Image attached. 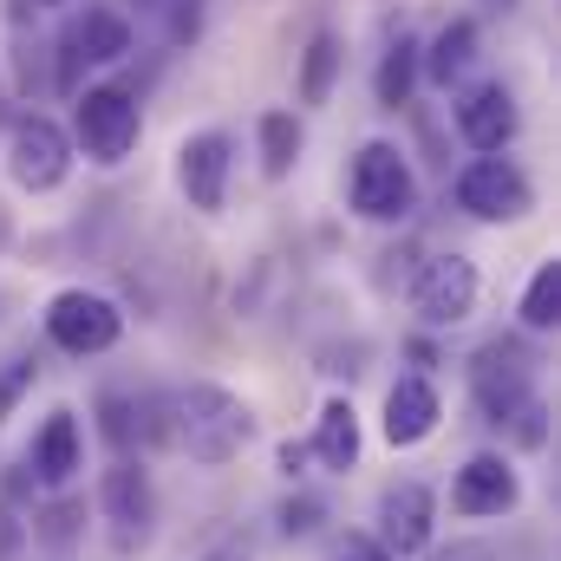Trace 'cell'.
<instances>
[{
	"mask_svg": "<svg viewBox=\"0 0 561 561\" xmlns=\"http://www.w3.org/2000/svg\"><path fill=\"white\" fill-rule=\"evenodd\" d=\"M170 437H176V450H190L196 463H229V457L249 450L255 412H249L236 392H222V386H183V392L170 399Z\"/></svg>",
	"mask_w": 561,
	"mask_h": 561,
	"instance_id": "obj_1",
	"label": "cell"
},
{
	"mask_svg": "<svg viewBox=\"0 0 561 561\" xmlns=\"http://www.w3.org/2000/svg\"><path fill=\"white\" fill-rule=\"evenodd\" d=\"M353 209L366 222H405L419 209V183L399 144H366L353 157Z\"/></svg>",
	"mask_w": 561,
	"mask_h": 561,
	"instance_id": "obj_2",
	"label": "cell"
},
{
	"mask_svg": "<svg viewBox=\"0 0 561 561\" xmlns=\"http://www.w3.org/2000/svg\"><path fill=\"white\" fill-rule=\"evenodd\" d=\"M46 333H53V346L59 353H112L118 346V333H125V313L105 300V294H92V287H66V294H53V307H46Z\"/></svg>",
	"mask_w": 561,
	"mask_h": 561,
	"instance_id": "obj_3",
	"label": "cell"
},
{
	"mask_svg": "<svg viewBox=\"0 0 561 561\" xmlns=\"http://www.w3.org/2000/svg\"><path fill=\"white\" fill-rule=\"evenodd\" d=\"M72 131L85 144V157L92 163H125L131 150H138V99L131 92H118V85H99V92H85L79 99V112H72Z\"/></svg>",
	"mask_w": 561,
	"mask_h": 561,
	"instance_id": "obj_4",
	"label": "cell"
},
{
	"mask_svg": "<svg viewBox=\"0 0 561 561\" xmlns=\"http://www.w3.org/2000/svg\"><path fill=\"white\" fill-rule=\"evenodd\" d=\"M529 176L510 163V157H477V163H463V176H457V209L470 216V222H516V216H529Z\"/></svg>",
	"mask_w": 561,
	"mask_h": 561,
	"instance_id": "obj_5",
	"label": "cell"
},
{
	"mask_svg": "<svg viewBox=\"0 0 561 561\" xmlns=\"http://www.w3.org/2000/svg\"><path fill=\"white\" fill-rule=\"evenodd\" d=\"M66 170H72V138L53 125V118H20L13 125V138H7V176L26 190V196H46V190H59L66 183Z\"/></svg>",
	"mask_w": 561,
	"mask_h": 561,
	"instance_id": "obj_6",
	"label": "cell"
},
{
	"mask_svg": "<svg viewBox=\"0 0 561 561\" xmlns=\"http://www.w3.org/2000/svg\"><path fill=\"white\" fill-rule=\"evenodd\" d=\"M470 386H477V405L490 412V424H516L536 405V392H529V359H523V346H510V340H490V346L470 359Z\"/></svg>",
	"mask_w": 561,
	"mask_h": 561,
	"instance_id": "obj_7",
	"label": "cell"
},
{
	"mask_svg": "<svg viewBox=\"0 0 561 561\" xmlns=\"http://www.w3.org/2000/svg\"><path fill=\"white\" fill-rule=\"evenodd\" d=\"M477 307V268L463 255H431L412 280V313L424 327H457Z\"/></svg>",
	"mask_w": 561,
	"mask_h": 561,
	"instance_id": "obj_8",
	"label": "cell"
},
{
	"mask_svg": "<svg viewBox=\"0 0 561 561\" xmlns=\"http://www.w3.org/2000/svg\"><path fill=\"white\" fill-rule=\"evenodd\" d=\"M431 529H437V503H431L424 483H392L379 496V549L392 561L424 556L431 549Z\"/></svg>",
	"mask_w": 561,
	"mask_h": 561,
	"instance_id": "obj_9",
	"label": "cell"
},
{
	"mask_svg": "<svg viewBox=\"0 0 561 561\" xmlns=\"http://www.w3.org/2000/svg\"><path fill=\"white\" fill-rule=\"evenodd\" d=\"M59 79H72L79 66H112V59H125L131 53V26H125V13H112V7H85L72 26H66V39H59Z\"/></svg>",
	"mask_w": 561,
	"mask_h": 561,
	"instance_id": "obj_10",
	"label": "cell"
},
{
	"mask_svg": "<svg viewBox=\"0 0 561 561\" xmlns=\"http://www.w3.org/2000/svg\"><path fill=\"white\" fill-rule=\"evenodd\" d=\"M176 183H183L190 209L216 216L222 196H229V138L222 131H196V138L176 150Z\"/></svg>",
	"mask_w": 561,
	"mask_h": 561,
	"instance_id": "obj_11",
	"label": "cell"
},
{
	"mask_svg": "<svg viewBox=\"0 0 561 561\" xmlns=\"http://www.w3.org/2000/svg\"><path fill=\"white\" fill-rule=\"evenodd\" d=\"M516 496H523V483H516V470L503 463V457H470L463 470H457V483H450V510L457 516H503V510H516Z\"/></svg>",
	"mask_w": 561,
	"mask_h": 561,
	"instance_id": "obj_12",
	"label": "cell"
},
{
	"mask_svg": "<svg viewBox=\"0 0 561 561\" xmlns=\"http://www.w3.org/2000/svg\"><path fill=\"white\" fill-rule=\"evenodd\" d=\"M457 131L470 150H503V144L516 138V99H510V85H477L463 105H457Z\"/></svg>",
	"mask_w": 561,
	"mask_h": 561,
	"instance_id": "obj_13",
	"label": "cell"
},
{
	"mask_svg": "<svg viewBox=\"0 0 561 561\" xmlns=\"http://www.w3.org/2000/svg\"><path fill=\"white\" fill-rule=\"evenodd\" d=\"M99 496H105V516L118 529V549H131V542L150 536V477H144L138 463H112Z\"/></svg>",
	"mask_w": 561,
	"mask_h": 561,
	"instance_id": "obj_14",
	"label": "cell"
},
{
	"mask_svg": "<svg viewBox=\"0 0 561 561\" xmlns=\"http://www.w3.org/2000/svg\"><path fill=\"white\" fill-rule=\"evenodd\" d=\"M437 419H444V405H437L431 379H399V386L386 392V444H392V450L424 444V437L437 431Z\"/></svg>",
	"mask_w": 561,
	"mask_h": 561,
	"instance_id": "obj_15",
	"label": "cell"
},
{
	"mask_svg": "<svg viewBox=\"0 0 561 561\" xmlns=\"http://www.w3.org/2000/svg\"><path fill=\"white\" fill-rule=\"evenodd\" d=\"M79 470H85V444H79V419H72V412H53V419H46V431L33 437V477L59 490V483H72Z\"/></svg>",
	"mask_w": 561,
	"mask_h": 561,
	"instance_id": "obj_16",
	"label": "cell"
},
{
	"mask_svg": "<svg viewBox=\"0 0 561 561\" xmlns=\"http://www.w3.org/2000/svg\"><path fill=\"white\" fill-rule=\"evenodd\" d=\"M470 66H477V26H470V20H450V26H437L431 53H419V72L431 79V85H457Z\"/></svg>",
	"mask_w": 561,
	"mask_h": 561,
	"instance_id": "obj_17",
	"label": "cell"
},
{
	"mask_svg": "<svg viewBox=\"0 0 561 561\" xmlns=\"http://www.w3.org/2000/svg\"><path fill=\"white\" fill-rule=\"evenodd\" d=\"M313 457L327 463V470H353L359 463V412L346 405V399H333L320 424H313Z\"/></svg>",
	"mask_w": 561,
	"mask_h": 561,
	"instance_id": "obj_18",
	"label": "cell"
},
{
	"mask_svg": "<svg viewBox=\"0 0 561 561\" xmlns=\"http://www.w3.org/2000/svg\"><path fill=\"white\" fill-rule=\"evenodd\" d=\"M412 85H419V46H412V39H392V46H386V59H379L373 92H379V105H386V112H399V105H412Z\"/></svg>",
	"mask_w": 561,
	"mask_h": 561,
	"instance_id": "obj_19",
	"label": "cell"
},
{
	"mask_svg": "<svg viewBox=\"0 0 561 561\" xmlns=\"http://www.w3.org/2000/svg\"><path fill=\"white\" fill-rule=\"evenodd\" d=\"M333 72H340V39L333 33H313L307 39V59H300V105H327Z\"/></svg>",
	"mask_w": 561,
	"mask_h": 561,
	"instance_id": "obj_20",
	"label": "cell"
},
{
	"mask_svg": "<svg viewBox=\"0 0 561 561\" xmlns=\"http://www.w3.org/2000/svg\"><path fill=\"white\" fill-rule=\"evenodd\" d=\"M556 320H561V262H542L536 280H529V294H523V327L549 333Z\"/></svg>",
	"mask_w": 561,
	"mask_h": 561,
	"instance_id": "obj_21",
	"label": "cell"
},
{
	"mask_svg": "<svg viewBox=\"0 0 561 561\" xmlns=\"http://www.w3.org/2000/svg\"><path fill=\"white\" fill-rule=\"evenodd\" d=\"M294 157H300V118L294 112H268L262 118V170L268 176H287Z\"/></svg>",
	"mask_w": 561,
	"mask_h": 561,
	"instance_id": "obj_22",
	"label": "cell"
},
{
	"mask_svg": "<svg viewBox=\"0 0 561 561\" xmlns=\"http://www.w3.org/2000/svg\"><path fill=\"white\" fill-rule=\"evenodd\" d=\"M33 379H39V359H33V353H13V359L0 366V419H13V405L33 392Z\"/></svg>",
	"mask_w": 561,
	"mask_h": 561,
	"instance_id": "obj_23",
	"label": "cell"
},
{
	"mask_svg": "<svg viewBox=\"0 0 561 561\" xmlns=\"http://www.w3.org/2000/svg\"><path fill=\"white\" fill-rule=\"evenodd\" d=\"M72 523H79V503H59V510H46V516H39V542L66 556V549L79 542V529H72Z\"/></svg>",
	"mask_w": 561,
	"mask_h": 561,
	"instance_id": "obj_24",
	"label": "cell"
},
{
	"mask_svg": "<svg viewBox=\"0 0 561 561\" xmlns=\"http://www.w3.org/2000/svg\"><path fill=\"white\" fill-rule=\"evenodd\" d=\"M280 529H287V536H313V529H320V503H287V510H280Z\"/></svg>",
	"mask_w": 561,
	"mask_h": 561,
	"instance_id": "obj_25",
	"label": "cell"
},
{
	"mask_svg": "<svg viewBox=\"0 0 561 561\" xmlns=\"http://www.w3.org/2000/svg\"><path fill=\"white\" fill-rule=\"evenodd\" d=\"M333 561H392V556L379 549V536H346V542L333 549Z\"/></svg>",
	"mask_w": 561,
	"mask_h": 561,
	"instance_id": "obj_26",
	"label": "cell"
},
{
	"mask_svg": "<svg viewBox=\"0 0 561 561\" xmlns=\"http://www.w3.org/2000/svg\"><path fill=\"white\" fill-rule=\"evenodd\" d=\"M105 431H112V444H131V405L125 399H105Z\"/></svg>",
	"mask_w": 561,
	"mask_h": 561,
	"instance_id": "obj_27",
	"label": "cell"
},
{
	"mask_svg": "<svg viewBox=\"0 0 561 561\" xmlns=\"http://www.w3.org/2000/svg\"><path fill=\"white\" fill-rule=\"evenodd\" d=\"M431 561H496V556H490L483 542H450V549H437Z\"/></svg>",
	"mask_w": 561,
	"mask_h": 561,
	"instance_id": "obj_28",
	"label": "cell"
},
{
	"mask_svg": "<svg viewBox=\"0 0 561 561\" xmlns=\"http://www.w3.org/2000/svg\"><path fill=\"white\" fill-rule=\"evenodd\" d=\"M477 7H490V13H510V7H516V0H477Z\"/></svg>",
	"mask_w": 561,
	"mask_h": 561,
	"instance_id": "obj_29",
	"label": "cell"
},
{
	"mask_svg": "<svg viewBox=\"0 0 561 561\" xmlns=\"http://www.w3.org/2000/svg\"><path fill=\"white\" fill-rule=\"evenodd\" d=\"M33 7H59V0H33Z\"/></svg>",
	"mask_w": 561,
	"mask_h": 561,
	"instance_id": "obj_30",
	"label": "cell"
}]
</instances>
